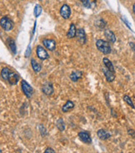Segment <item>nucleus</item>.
<instances>
[{
	"instance_id": "nucleus-20",
	"label": "nucleus",
	"mask_w": 135,
	"mask_h": 153,
	"mask_svg": "<svg viewBox=\"0 0 135 153\" xmlns=\"http://www.w3.org/2000/svg\"><path fill=\"white\" fill-rule=\"evenodd\" d=\"M103 64H104V66L106 67V68H108V69L109 71H113V72H115L114 65L112 64V62H111V61L109 60V59H108L103 58Z\"/></svg>"
},
{
	"instance_id": "nucleus-18",
	"label": "nucleus",
	"mask_w": 135,
	"mask_h": 153,
	"mask_svg": "<svg viewBox=\"0 0 135 153\" xmlns=\"http://www.w3.org/2000/svg\"><path fill=\"white\" fill-rule=\"evenodd\" d=\"M7 43H8V46H9V48H10L11 51L13 52V54H16L17 48H16V44H15V41H14L13 39L8 37V39H7Z\"/></svg>"
},
{
	"instance_id": "nucleus-16",
	"label": "nucleus",
	"mask_w": 135,
	"mask_h": 153,
	"mask_svg": "<svg viewBox=\"0 0 135 153\" xmlns=\"http://www.w3.org/2000/svg\"><path fill=\"white\" fill-rule=\"evenodd\" d=\"M83 75V73L79 71H74L72 72V74L70 75V79L74 82L78 81L79 79H81Z\"/></svg>"
},
{
	"instance_id": "nucleus-4",
	"label": "nucleus",
	"mask_w": 135,
	"mask_h": 153,
	"mask_svg": "<svg viewBox=\"0 0 135 153\" xmlns=\"http://www.w3.org/2000/svg\"><path fill=\"white\" fill-rule=\"evenodd\" d=\"M36 53H37V55L38 58L42 59V60H45L47 59H49V55L48 54V52L45 50V49L42 46L38 45L36 49Z\"/></svg>"
},
{
	"instance_id": "nucleus-6",
	"label": "nucleus",
	"mask_w": 135,
	"mask_h": 153,
	"mask_svg": "<svg viewBox=\"0 0 135 153\" xmlns=\"http://www.w3.org/2000/svg\"><path fill=\"white\" fill-rule=\"evenodd\" d=\"M43 45H44L46 49H48L50 51H53L56 49V42L53 39H44L43 40Z\"/></svg>"
},
{
	"instance_id": "nucleus-5",
	"label": "nucleus",
	"mask_w": 135,
	"mask_h": 153,
	"mask_svg": "<svg viewBox=\"0 0 135 153\" xmlns=\"http://www.w3.org/2000/svg\"><path fill=\"white\" fill-rule=\"evenodd\" d=\"M60 14L64 19H68L71 15V8L68 4H63L60 8Z\"/></svg>"
},
{
	"instance_id": "nucleus-29",
	"label": "nucleus",
	"mask_w": 135,
	"mask_h": 153,
	"mask_svg": "<svg viewBox=\"0 0 135 153\" xmlns=\"http://www.w3.org/2000/svg\"><path fill=\"white\" fill-rule=\"evenodd\" d=\"M133 11H134V13L135 14V4H134V6H133Z\"/></svg>"
},
{
	"instance_id": "nucleus-15",
	"label": "nucleus",
	"mask_w": 135,
	"mask_h": 153,
	"mask_svg": "<svg viewBox=\"0 0 135 153\" xmlns=\"http://www.w3.org/2000/svg\"><path fill=\"white\" fill-rule=\"evenodd\" d=\"M76 35H77V29H76V27H75L74 24H71L69 29V31L67 33V37L69 38V39H73Z\"/></svg>"
},
{
	"instance_id": "nucleus-28",
	"label": "nucleus",
	"mask_w": 135,
	"mask_h": 153,
	"mask_svg": "<svg viewBox=\"0 0 135 153\" xmlns=\"http://www.w3.org/2000/svg\"><path fill=\"white\" fill-rule=\"evenodd\" d=\"M30 53H31V50H30V47L28 48V50H27V52H26V54H25V56L26 57H29V55H30Z\"/></svg>"
},
{
	"instance_id": "nucleus-8",
	"label": "nucleus",
	"mask_w": 135,
	"mask_h": 153,
	"mask_svg": "<svg viewBox=\"0 0 135 153\" xmlns=\"http://www.w3.org/2000/svg\"><path fill=\"white\" fill-rule=\"evenodd\" d=\"M78 138L80 139V141L86 143V144H90L92 142L90 134L87 131H81L78 133Z\"/></svg>"
},
{
	"instance_id": "nucleus-14",
	"label": "nucleus",
	"mask_w": 135,
	"mask_h": 153,
	"mask_svg": "<svg viewBox=\"0 0 135 153\" xmlns=\"http://www.w3.org/2000/svg\"><path fill=\"white\" fill-rule=\"evenodd\" d=\"M82 4L85 8L93 9L97 5V0H82Z\"/></svg>"
},
{
	"instance_id": "nucleus-22",
	"label": "nucleus",
	"mask_w": 135,
	"mask_h": 153,
	"mask_svg": "<svg viewBox=\"0 0 135 153\" xmlns=\"http://www.w3.org/2000/svg\"><path fill=\"white\" fill-rule=\"evenodd\" d=\"M56 126H57L58 129L59 130V131H64V129H65V124H64V121L63 120V119H58L57 120V123H56Z\"/></svg>"
},
{
	"instance_id": "nucleus-26",
	"label": "nucleus",
	"mask_w": 135,
	"mask_h": 153,
	"mask_svg": "<svg viewBox=\"0 0 135 153\" xmlns=\"http://www.w3.org/2000/svg\"><path fill=\"white\" fill-rule=\"evenodd\" d=\"M128 135H129V136H131V137H133L134 138L135 137V131H134V130H128Z\"/></svg>"
},
{
	"instance_id": "nucleus-9",
	"label": "nucleus",
	"mask_w": 135,
	"mask_h": 153,
	"mask_svg": "<svg viewBox=\"0 0 135 153\" xmlns=\"http://www.w3.org/2000/svg\"><path fill=\"white\" fill-rule=\"evenodd\" d=\"M42 91L45 95L49 96V95H53L54 90H53V85L51 83H45V84H44V85L42 86Z\"/></svg>"
},
{
	"instance_id": "nucleus-1",
	"label": "nucleus",
	"mask_w": 135,
	"mask_h": 153,
	"mask_svg": "<svg viewBox=\"0 0 135 153\" xmlns=\"http://www.w3.org/2000/svg\"><path fill=\"white\" fill-rule=\"evenodd\" d=\"M96 46L98 48V50L104 54H110L111 51V47L109 45V42L104 41L103 39H98L96 41Z\"/></svg>"
},
{
	"instance_id": "nucleus-7",
	"label": "nucleus",
	"mask_w": 135,
	"mask_h": 153,
	"mask_svg": "<svg viewBox=\"0 0 135 153\" xmlns=\"http://www.w3.org/2000/svg\"><path fill=\"white\" fill-rule=\"evenodd\" d=\"M103 72L104 74V76L106 78V80L108 82H113L114 80L115 79V72H113V71H109L108 68L104 67L103 69Z\"/></svg>"
},
{
	"instance_id": "nucleus-11",
	"label": "nucleus",
	"mask_w": 135,
	"mask_h": 153,
	"mask_svg": "<svg viewBox=\"0 0 135 153\" xmlns=\"http://www.w3.org/2000/svg\"><path fill=\"white\" fill-rule=\"evenodd\" d=\"M18 80H19V75L16 74V73H14V72H10L8 79V83L11 85H14L18 84Z\"/></svg>"
},
{
	"instance_id": "nucleus-30",
	"label": "nucleus",
	"mask_w": 135,
	"mask_h": 153,
	"mask_svg": "<svg viewBox=\"0 0 135 153\" xmlns=\"http://www.w3.org/2000/svg\"><path fill=\"white\" fill-rule=\"evenodd\" d=\"M40 1H42V0H40Z\"/></svg>"
},
{
	"instance_id": "nucleus-13",
	"label": "nucleus",
	"mask_w": 135,
	"mask_h": 153,
	"mask_svg": "<svg viewBox=\"0 0 135 153\" xmlns=\"http://www.w3.org/2000/svg\"><path fill=\"white\" fill-rule=\"evenodd\" d=\"M104 35H105V37L108 39V41L111 43V44H114L116 42V37H115V34L111 30L109 29H106L105 31H104Z\"/></svg>"
},
{
	"instance_id": "nucleus-3",
	"label": "nucleus",
	"mask_w": 135,
	"mask_h": 153,
	"mask_svg": "<svg viewBox=\"0 0 135 153\" xmlns=\"http://www.w3.org/2000/svg\"><path fill=\"white\" fill-rule=\"evenodd\" d=\"M21 85H22V90H23V91H24V95H26L28 98H31L33 94V87L31 86V85H30L27 81L24 80V79L22 80Z\"/></svg>"
},
{
	"instance_id": "nucleus-24",
	"label": "nucleus",
	"mask_w": 135,
	"mask_h": 153,
	"mask_svg": "<svg viewBox=\"0 0 135 153\" xmlns=\"http://www.w3.org/2000/svg\"><path fill=\"white\" fill-rule=\"evenodd\" d=\"M123 100L126 102V103L129 105V106H131L132 108H134V109H135V106L134 105V102H133V100H131V98L128 96V95H124L123 96Z\"/></svg>"
},
{
	"instance_id": "nucleus-23",
	"label": "nucleus",
	"mask_w": 135,
	"mask_h": 153,
	"mask_svg": "<svg viewBox=\"0 0 135 153\" xmlns=\"http://www.w3.org/2000/svg\"><path fill=\"white\" fill-rule=\"evenodd\" d=\"M42 11H43V8H42L41 6H40L39 4H37V5L34 7V11H33L34 16L36 17V18H38V17L41 14Z\"/></svg>"
},
{
	"instance_id": "nucleus-12",
	"label": "nucleus",
	"mask_w": 135,
	"mask_h": 153,
	"mask_svg": "<svg viewBox=\"0 0 135 153\" xmlns=\"http://www.w3.org/2000/svg\"><path fill=\"white\" fill-rule=\"evenodd\" d=\"M97 135H98V137L102 140V141H105V140H108L109 137H111V134L108 131H107L103 129H100L98 130V132H97Z\"/></svg>"
},
{
	"instance_id": "nucleus-2",
	"label": "nucleus",
	"mask_w": 135,
	"mask_h": 153,
	"mask_svg": "<svg viewBox=\"0 0 135 153\" xmlns=\"http://www.w3.org/2000/svg\"><path fill=\"white\" fill-rule=\"evenodd\" d=\"M0 25L5 31H10L13 28V22L7 16H4L1 19Z\"/></svg>"
},
{
	"instance_id": "nucleus-21",
	"label": "nucleus",
	"mask_w": 135,
	"mask_h": 153,
	"mask_svg": "<svg viewBox=\"0 0 135 153\" xmlns=\"http://www.w3.org/2000/svg\"><path fill=\"white\" fill-rule=\"evenodd\" d=\"M10 72H11L10 70H9L8 68H7V67H5V68H4V69L2 70V71H1V76H2V78H3L4 80L8 81V75L10 74Z\"/></svg>"
},
{
	"instance_id": "nucleus-27",
	"label": "nucleus",
	"mask_w": 135,
	"mask_h": 153,
	"mask_svg": "<svg viewBox=\"0 0 135 153\" xmlns=\"http://www.w3.org/2000/svg\"><path fill=\"white\" fill-rule=\"evenodd\" d=\"M129 45L131 47V49L134 51V53L135 54V44L134 43H129Z\"/></svg>"
},
{
	"instance_id": "nucleus-19",
	"label": "nucleus",
	"mask_w": 135,
	"mask_h": 153,
	"mask_svg": "<svg viewBox=\"0 0 135 153\" xmlns=\"http://www.w3.org/2000/svg\"><path fill=\"white\" fill-rule=\"evenodd\" d=\"M31 65H32V68H33V70L34 71L35 73H38V72H40L42 70V65L39 64V63H38L35 59H32L31 60Z\"/></svg>"
},
{
	"instance_id": "nucleus-25",
	"label": "nucleus",
	"mask_w": 135,
	"mask_h": 153,
	"mask_svg": "<svg viewBox=\"0 0 135 153\" xmlns=\"http://www.w3.org/2000/svg\"><path fill=\"white\" fill-rule=\"evenodd\" d=\"M45 153H55V151L53 149V148H50V147H48L47 149L44 151Z\"/></svg>"
},
{
	"instance_id": "nucleus-17",
	"label": "nucleus",
	"mask_w": 135,
	"mask_h": 153,
	"mask_svg": "<svg viewBox=\"0 0 135 153\" xmlns=\"http://www.w3.org/2000/svg\"><path fill=\"white\" fill-rule=\"evenodd\" d=\"M74 104L73 101H71V100H68L65 104H64V105L62 107V111L63 112H69V111H71L72 109H74Z\"/></svg>"
},
{
	"instance_id": "nucleus-10",
	"label": "nucleus",
	"mask_w": 135,
	"mask_h": 153,
	"mask_svg": "<svg viewBox=\"0 0 135 153\" xmlns=\"http://www.w3.org/2000/svg\"><path fill=\"white\" fill-rule=\"evenodd\" d=\"M77 38H78V41L80 42V44L84 45L86 43V33L83 29H78L77 30Z\"/></svg>"
}]
</instances>
